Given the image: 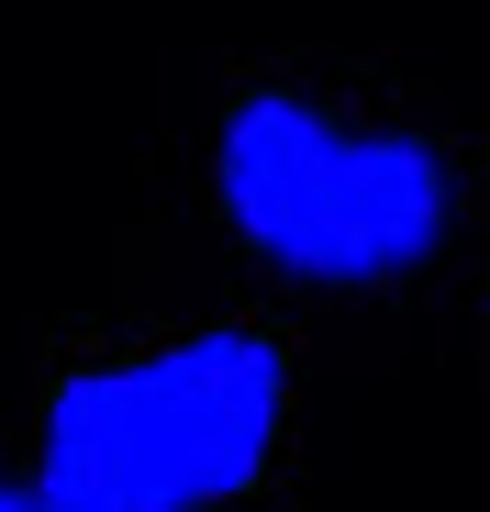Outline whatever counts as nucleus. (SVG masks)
Wrapping results in <instances>:
<instances>
[{
    "label": "nucleus",
    "mask_w": 490,
    "mask_h": 512,
    "mask_svg": "<svg viewBox=\"0 0 490 512\" xmlns=\"http://www.w3.org/2000/svg\"><path fill=\"white\" fill-rule=\"evenodd\" d=\"M290 368L257 334H190L134 368H78L45 401V479L67 512H212L257 490Z\"/></svg>",
    "instance_id": "f257e3e1"
},
{
    "label": "nucleus",
    "mask_w": 490,
    "mask_h": 512,
    "mask_svg": "<svg viewBox=\"0 0 490 512\" xmlns=\"http://www.w3.org/2000/svg\"><path fill=\"white\" fill-rule=\"evenodd\" d=\"M223 212L290 279L368 290L446 245V156L424 134H335L312 101H245L223 123Z\"/></svg>",
    "instance_id": "f03ea898"
},
{
    "label": "nucleus",
    "mask_w": 490,
    "mask_h": 512,
    "mask_svg": "<svg viewBox=\"0 0 490 512\" xmlns=\"http://www.w3.org/2000/svg\"><path fill=\"white\" fill-rule=\"evenodd\" d=\"M0 512H67L56 490H0Z\"/></svg>",
    "instance_id": "7ed1b4c3"
}]
</instances>
